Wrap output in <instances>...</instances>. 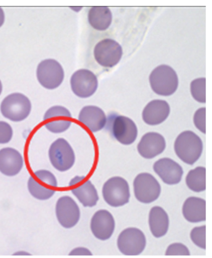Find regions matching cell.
<instances>
[{"mask_svg": "<svg viewBox=\"0 0 212 258\" xmlns=\"http://www.w3.org/2000/svg\"><path fill=\"white\" fill-rule=\"evenodd\" d=\"M133 188L136 199L145 204L155 202L161 193L160 183L149 173H141L136 176Z\"/></svg>", "mask_w": 212, "mask_h": 258, "instance_id": "8", "label": "cell"}, {"mask_svg": "<svg viewBox=\"0 0 212 258\" xmlns=\"http://www.w3.org/2000/svg\"><path fill=\"white\" fill-rule=\"evenodd\" d=\"M152 90L159 96H170L174 94L179 86V79L173 68L168 65L159 66L150 76Z\"/></svg>", "mask_w": 212, "mask_h": 258, "instance_id": "3", "label": "cell"}, {"mask_svg": "<svg viewBox=\"0 0 212 258\" xmlns=\"http://www.w3.org/2000/svg\"><path fill=\"white\" fill-rule=\"evenodd\" d=\"M195 127L203 134L206 133V109L201 107L195 112L193 116Z\"/></svg>", "mask_w": 212, "mask_h": 258, "instance_id": "29", "label": "cell"}, {"mask_svg": "<svg viewBox=\"0 0 212 258\" xmlns=\"http://www.w3.org/2000/svg\"><path fill=\"white\" fill-rule=\"evenodd\" d=\"M44 126L49 132L61 134L68 130L72 124V115L63 106H53L47 110L44 115Z\"/></svg>", "mask_w": 212, "mask_h": 258, "instance_id": "15", "label": "cell"}, {"mask_svg": "<svg viewBox=\"0 0 212 258\" xmlns=\"http://www.w3.org/2000/svg\"><path fill=\"white\" fill-rule=\"evenodd\" d=\"M52 167L60 172L71 169L75 162V154L71 146L65 139H57L52 142L48 151Z\"/></svg>", "mask_w": 212, "mask_h": 258, "instance_id": "7", "label": "cell"}, {"mask_svg": "<svg viewBox=\"0 0 212 258\" xmlns=\"http://www.w3.org/2000/svg\"><path fill=\"white\" fill-rule=\"evenodd\" d=\"M146 238L142 231L137 228H128L122 231L117 239V246L123 254L137 256L145 250Z\"/></svg>", "mask_w": 212, "mask_h": 258, "instance_id": "10", "label": "cell"}, {"mask_svg": "<svg viewBox=\"0 0 212 258\" xmlns=\"http://www.w3.org/2000/svg\"><path fill=\"white\" fill-rule=\"evenodd\" d=\"M122 56V47L112 39H103L96 44L94 49L96 61L104 68L115 67L119 64Z\"/></svg>", "mask_w": 212, "mask_h": 258, "instance_id": "11", "label": "cell"}, {"mask_svg": "<svg viewBox=\"0 0 212 258\" xmlns=\"http://www.w3.org/2000/svg\"><path fill=\"white\" fill-rule=\"evenodd\" d=\"M187 187L192 191L200 193L206 189V168L197 167L188 172L185 178Z\"/></svg>", "mask_w": 212, "mask_h": 258, "instance_id": "25", "label": "cell"}, {"mask_svg": "<svg viewBox=\"0 0 212 258\" xmlns=\"http://www.w3.org/2000/svg\"><path fill=\"white\" fill-rule=\"evenodd\" d=\"M190 239L196 246L201 249H206V226H197L190 232Z\"/></svg>", "mask_w": 212, "mask_h": 258, "instance_id": "27", "label": "cell"}, {"mask_svg": "<svg viewBox=\"0 0 212 258\" xmlns=\"http://www.w3.org/2000/svg\"><path fill=\"white\" fill-rule=\"evenodd\" d=\"M78 120L91 133H96L105 127L107 118L100 107L87 106L80 110Z\"/></svg>", "mask_w": 212, "mask_h": 258, "instance_id": "21", "label": "cell"}, {"mask_svg": "<svg viewBox=\"0 0 212 258\" xmlns=\"http://www.w3.org/2000/svg\"><path fill=\"white\" fill-rule=\"evenodd\" d=\"M102 196L107 204L112 207L124 206L130 201L129 184L121 176H114L104 183Z\"/></svg>", "mask_w": 212, "mask_h": 258, "instance_id": "6", "label": "cell"}, {"mask_svg": "<svg viewBox=\"0 0 212 258\" xmlns=\"http://www.w3.org/2000/svg\"><path fill=\"white\" fill-rule=\"evenodd\" d=\"M36 76L43 88L53 90L61 85L65 74L62 65L57 60L46 59L38 64Z\"/></svg>", "mask_w": 212, "mask_h": 258, "instance_id": "9", "label": "cell"}, {"mask_svg": "<svg viewBox=\"0 0 212 258\" xmlns=\"http://www.w3.org/2000/svg\"><path fill=\"white\" fill-rule=\"evenodd\" d=\"M201 139L192 131L182 132L175 139V154L185 164L192 165L200 159L203 153Z\"/></svg>", "mask_w": 212, "mask_h": 258, "instance_id": "1", "label": "cell"}, {"mask_svg": "<svg viewBox=\"0 0 212 258\" xmlns=\"http://www.w3.org/2000/svg\"><path fill=\"white\" fill-rule=\"evenodd\" d=\"M28 189L31 196L40 201L51 199L58 187L57 178L50 171H36L28 181Z\"/></svg>", "mask_w": 212, "mask_h": 258, "instance_id": "2", "label": "cell"}, {"mask_svg": "<svg viewBox=\"0 0 212 258\" xmlns=\"http://www.w3.org/2000/svg\"><path fill=\"white\" fill-rule=\"evenodd\" d=\"M170 106L164 100H153L146 105L142 114L144 122L150 125L161 124L168 118Z\"/></svg>", "mask_w": 212, "mask_h": 258, "instance_id": "20", "label": "cell"}, {"mask_svg": "<svg viewBox=\"0 0 212 258\" xmlns=\"http://www.w3.org/2000/svg\"><path fill=\"white\" fill-rule=\"evenodd\" d=\"M98 86L96 76L91 71L80 69L73 74L70 78V86L73 93L80 98L85 99L93 96Z\"/></svg>", "mask_w": 212, "mask_h": 258, "instance_id": "14", "label": "cell"}, {"mask_svg": "<svg viewBox=\"0 0 212 258\" xmlns=\"http://www.w3.org/2000/svg\"><path fill=\"white\" fill-rule=\"evenodd\" d=\"M90 229L96 238L101 241L108 240L114 234L115 229L114 216L108 210H98L91 218Z\"/></svg>", "mask_w": 212, "mask_h": 258, "instance_id": "16", "label": "cell"}, {"mask_svg": "<svg viewBox=\"0 0 212 258\" xmlns=\"http://www.w3.org/2000/svg\"><path fill=\"white\" fill-rule=\"evenodd\" d=\"M166 142L161 134L148 133L145 134L139 142L137 149L141 157L152 159L162 154L166 149Z\"/></svg>", "mask_w": 212, "mask_h": 258, "instance_id": "19", "label": "cell"}, {"mask_svg": "<svg viewBox=\"0 0 212 258\" xmlns=\"http://www.w3.org/2000/svg\"><path fill=\"white\" fill-rule=\"evenodd\" d=\"M13 255H17V256H30L31 254L25 251H18L15 252Z\"/></svg>", "mask_w": 212, "mask_h": 258, "instance_id": "33", "label": "cell"}, {"mask_svg": "<svg viewBox=\"0 0 212 258\" xmlns=\"http://www.w3.org/2000/svg\"><path fill=\"white\" fill-rule=\"evenodd\" d=\"M5 15L4 10L0 7V28L2 27L5 23Z\"/></svg>", "mask_w": 212, "mask_h": 258, "instance_id": "32", "label": "cell"}, {"mask_svg": "<svg viewBox=\"0 0 212 258\" xmlns=\"http://www.w3.org/2000/svg\"><path fill=\"white\" fill-rule=\"evenodd\" d=\"M112 20V13L108 7H93L89 10L88 23L96 30H107L111 25Z\"/></svg>", "mask_w": 212, "mask_h": 258, "instance_id": "24", "label": "cell"}, {"mask_svg": "<svg viewBox=\"0 0 212 258\" xmlns=\"http://www.w3.org/2000/svg\"><path fill=\"white\" fill-rule=\"evenodd\" d=\"M166 256H189L190 252L188 247L184 244L175 243L170 244L166 251Z\"/></svg>", "mask_w": 212, "mask_h": 258, "instance_id": "28", "label": "cell"}, {"mask_svg": "<svg viewBox=\"0 0 212 258\" xmlns=\"http://www.w3.org/2000/svg\"><path fill=\"white\" fill-rule=\"evenodd\" d=\"M107 128L113 138L120 144L129 146L137 140L138 131L134 121L130 118L117 114L110 115Z\"/></svg>", "mask_w": 212, "mask_h": 258, "instance_id": "4", "label": "cell"}, {"mask_svg": "<svg viewBox=\"0 0 212 258\" xmlns=\"http://www.w3.org/2000/svg\"><path fill=\"white\" fill-rule=\"evenodd\" d=\"M69 186L72 194L83 207L91 208L97 204L98 191L85 176H75L70 181Z\"/></svg>", "mask_w": 212, "mask_h": 258, "instance_id": "13", "label": "cell"}, {"mask_svg": "<svg viewBox=\"0 0 212 258\" xmlns=\"http://www.w3.org/2000/svg\"><path fill=\"white\" fill-rule=\"evenodd\" d=\"M149 226L152 235L155 238H162L166 235L169 230V218L162 207L155 206L152 208L149 214Z\"/></svg>", "mask_w": 212, "mask_h": 258, "instance_id": "23", "label": "cell"}, {"mask_svg": "<svg viewBox=\"0 0 212 258\" xmlns=\"http://www.w3.org/2000/svg\"><path fill=\"white\" fill-rule=\"evenodd\" d=\"M31 102L22 93H13L3 100L0 110L4 116L13 122H21L30 115Z\"/></svg>", "mask_w": 212, "mask_h": 258, "instance_id": "5", "label": "cell"}, {"mask_svg": "<svg viewBox=\"0 0 212 258\" xmlns=\"http://www.w3.org/2000/svg\"><path fill=\"white\" fill-rule=\"evenodd\" d=\"M2 91H3V86H2V83L1 82V81H0V95L2 94Z\"/></svg>", "mask_w": 212, "mask_h": 258, "instance_id": "34", "label": "cell"}, {"mask_svg": "<svg viewBox=\"0 0 212 258\" xmlns=\"http://www.w3.org/2000/svg\"><path fill=\"white\" fill-rule=\"evenodd\" d=\"M182 214L187 222L197 223L206 220L205 200L196 197H188L182 207Z\"/></svg>", "mask_w": 212, "mask_h": 258, "instance_id": "22", "label": "cell"}, {"mask_svg": "<svg viewBox=\"0 0 212 258\" xmlns=\"http://www.w3.org/2000/svg\"><path fill=\"white\" fill-rule=\"evenodd\" d=\"M154 172L167 185H174L182 180L184 170L174 160L169 158H162L154 163Z\"/></svg>", "mask_w": 212, "mask_h": 258, "instance_id": "17", "label": "cell"}, {"mask_svg": "<svg viewBox=\"0 0 212 258\" xmlns=\"http://www.w3.org/2000/svg\"><path fill=\"white\" fill-rule=\"evenodd\" d=\"M190 92L193 99L200 103L206 102V79L198 78L190 84Z\"/></svg>", "mask_w": 212, "mask_h": 258, "instance_id": "26", "label": "cell"}, {"mask_svg": "<svg viewBox=\"0 0 212 258\" xmlns=\"http://www.w3.org/2000/svg\"><path fill=\"white\" fill-rule=\"evenodd\" d=\"M24 167V159L21 153L12 147L0 150V173L13 177L19 174Z\"/></svg>", "mask_w": 212, "mask_h": 258, "instance_id": "18", "label": "cell"}, {"mask_svg": "<svg viewBox=\"0 0 212 258\" xmlns=\"http://www.w3.org/2000/svg\"><path fill=\"white\" fill-rule=\"evenodd\" d=\"M55 212L60 225L65 229L74 228L80 219V208L69 196H62L57 200Z\"/></svg>", "mask_w": 212, "mask_h": 258, "instance_id": "12", "label": "cell"}, {"mask_svg": "<svg viewBox=\"0 0 212 258\" xmlns=\"http://www.w3.org/2000/svg\"><path fill=\"white\" fill-rule=\"evenodd\" d=\"M13 131L9 123L0 121V144H7L12 141Z\"/></svg>", "mask_w": 212, "mask_h": 258, "instance_id": "30", "label": "cell"}, {"mask_svg": "<svg viewBox=\"0 0 212 258\" xmlns=\"http://www.w3.org/2000/svg\"><path fill=\"white\" fill-rule=\"evenodd\" d=\"M70 256H91L92 252L86 247H75L69 252Z\"/></svg>", "mask_w": 212, "mask_h": 258, "instance_id": "31", "label": "cell"}]
</instances>
